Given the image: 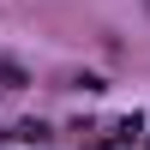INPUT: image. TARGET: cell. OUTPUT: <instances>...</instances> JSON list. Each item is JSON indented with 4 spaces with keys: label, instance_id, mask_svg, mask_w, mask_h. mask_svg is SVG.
Wrapping results in <instances>:
<instances>
[{
    "label": "cell",
    "instance_id": "6da1fadb",
    "mask_svg": "<svg viewBox=\"0 0 150 150\" xmlns=\"http://www.w3.org/2000/svg\"><path fill=\"white\" fill-rule=\"evenodd\" d=\"M12 138H24V144H42V138H48V126H42V120H24Z\"/></svg>",
    "mask_w": 150,
    "mask_h": 150
}]
</instances>
